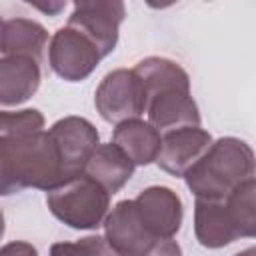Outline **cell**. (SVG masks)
Wrapping results in <instances>:
<instances>
[{
	"label": "cell",
	"instance_id": "603a6c76",
	"mask_svg": "<svg viewBox=\"0 0 256 256\" xmlns=\"http://www.w3.org/2000/svg\"><path fill=\"white\" fill-rule=\"evenodd\" d=\"M4 230H6V224H4V214H2V210H0V240H2V236H4Z\"/></svg>",
	"mask_w": 256,
	"mask_h": 256
},
{
	"label": "cell",
	"instance_id": "ac0fdd59",
	"mask_svg": "<svg viewBox=\"0 0 256 256\" xmlns=\"http://www.w3.org/2000/svg\"><path fill=\"white\" fill-rule=\"evenodd\" d=\"M44 130V116L36 108H24L18 112L0 110V138L22 136Z\"/></svg>",
	"mask_w": 256,
	"mask_h": 256
},
{
	"label": "cell",
	"instance_id": "3957f363",
	"mask_svg": "<svg viewBox=\"0 0 256 256\" xmlns=\"http://www.w3.org/2000/svg\"><path fill=\"white\" fill-rule=\"evenodd\" d=\"M50 212L74 230H96L110 208V194L88 174H80L46 192Z\"/></svg>",
	"mask_w": 256,
	"mask_h": 256
},
{
	"label": "cell",
	"instance_id": "8fae6325",
	"mask_svg": "<svg viewBox=\"0 0 256 256\" xmlns=\"http://www.w3.org/2000/svg\"><path fill=\"white\" fill-rule=\"evenodd\" d=\"M194 234L204 248H224L242 236L226 200H200L194 204Z\"/></svg>",
	"mask_w": 256,
	"mask_h": 256
},
{
	"label": "cell",
	"instance_id": "277c9868",
	"mask_svg": "<svg viewBox=\"0 0 256 256\" xmlns=\"http://www.w3.org/2000/svg\"><path fill=\"white\" fill-rule=\"evenodd\" d=\"M94 106L102 120L110 124L140 118L146 112V94L134 70L116 68L108 72L96 88Z\"/></svg>",
	"mask_w": 256,
	"mask_h": 256
},
{
	"label": "cell",
	"instance_id": "5bb4252c",
	"mask_svg": "<svg viewBox=\"0 0 256 256\" xmlns=\"http://www.w3.org/2000/svg\"><path fill=\"white\" fill-rule=\"evenodd\" d=\"M160 140L162 134L140 118L116 124L112 132V144H116L132 160L134 166H146L156 162V156L160 152Z\"/></svg>",
	"mask_w": 256,
	"mask_h": 256
},
{
	"label": "cell",
	"instance_id": "6da1fadb",
	"mask_svg": "<svg viewBox=\"0 0 256 256\" xmlns=\"http://www.w3.org/2000/svg\"><path fill=\"white\" fill-rule=\"evenodd\" d=\"M66 176L48 130L0 138V196L26 188L50 192Z\"/></svg>",
	"mask_w": 256,
	"mask_h": 256
},
{
	"label": "cell",
	"instance_id": "2e32d148",
	"mask_svg": "<svg viewBox=\"0 0 256 256\" xmlns=\"http://www.w3.org/2000/svg\"><path fill=\"white\" fill-rule=\"evenodd\" d=\"M134 74L142 82L144 94H146V104L152 96L166 92V90H182L190 92V78L186 70L168 58L162 56H148L140 60L134 68Z\"/></svg>",
	"mask_w": 256,
	"mask_h": 256
},
{
	"label": "cell",
	"instance_id": "8992f818",
	"mask_svg": "<svg viewBox=\"0 0 256 256\" xmlns=\"http://www.w3.org/2000/svg\"><path fill=\"white\" fill-rule=\"evenodd\" d=\"M124 16L126 6L120 0H80L74 2L68 26L90 38L104 58L118 44V30Z\"/></svg>",
	"mask_w": 256,
	"mask_h": 256
},
{
	"label": "cell",
	"instance_id": "44dd1931",
	"mask_svg": "<svg viewBox=\"0 0 256 256\" xmlns=\"http://www.w3.org/2000/svg\"><path fill=\"white\" fill-rule=\"evenodd\" d=\"M144 256H182V248L176 240H158L150 246V250Z\"/></svg>",
	"mask_w": 256,
	"mask_h": 256
},
{
	"label": "cell",
	"instance_id": "7402d4cb",
	"mask_svg": "<svg viewBox=\"0 0 256 256\" xmlns=\"http://www.w3.org/2000/svg\"><path fill=\"white\" fill-rule=\"evenodd\" d=\"M234 256H256V248H246V250H242V252H238V254H234Z\"/></svg>",
	"mask_w": 256,
	"mask_h": 256
},
{
	"label": "cell",
	"instance_id": "7a4b0ae2",
	"mask_svg": "<svg viewBox=\"0 0 256 256\" xmlns=\"http://www.w3.org/2000/svg\"><path fill=\"white\" fill-rule=\"evenodd\" d=\"M200 200H224L242 182L254 178V152L234 136L212 140L208 150L182 176Z\"/></svg>",
	"mask_w": 256,
	"mask_h": 256
},
{
	"label": "cell",
	"instance_id": "7c38bea8",
	"mask_svg": "<svg viewBox=\"0 0 256 256\" xmlns=\"http://www.w3.org/2000/svg\"><path fill=\"white\" fill-rule=\"evenodd\" d=\"M148 124L158 132H170L186 126H200V110L190 92L166 90L152 96L146 104Z\"/></svg>",
	"mask_w": 256,
	"mask_h": 256
},
{
	"label": "cell",
	"instance_id": "cb8c5ba5",
	"mask_svg": "<svg viewBox=\"0 0 256 256\" xmlns=\"http://www.w3.org/2000/svg\"><path fill=\"white\" fill-rule=\"evenodd\" d=\"M2 30H4V20L0 18V42H2Z\"/></svg>",
	"mask_w": 256,
	"mask_h": 256
},
{
	"label": "cell",
	"instance_id": "ba28073f",
	"mask_svg": "<svg viewBox=\"0 0 256 256\" xmlns=\"http://www.w3.org/2000/svg\"><path fill=\"white\" fill-rule=\"evenodd\" d=\"M134 206L142 226L154 240L174 238L182 226L184 208L180 196L168 186H148L136 198Z\"/></svg>",
	"mask_w": 256,
	"mask_h": 256
},
{
	"label": "cell",
	"instance_id": "e0dca14e",
	"mask_svg": "<svg viewBox=\"0 0 256 256\" xmlns=\"http://www.w3.org/2000/svg\"><path fill=\"white\" fill-rule=\"evenodd\" d=\"M48 42L46 28L30 18H12L4 22L0 52L6 56H24L40 62Z\"/></svg>",
	"mask_w": 256,
	"mask_h": 256
},
{
	"label": "cell",
	"instance_id": "9a60e30c",
	"mask_svg": "<svg viewBox=\"0 0 256 256\" xmlns=\"http://www.w3.org/2000/svg\"><path fill=\"white\" fill-rule=\"evenodd\" d=\"M132 160L112 142L98 144V148L92 152L84 174H88L92 180H96L110 196L124 188V184L134 174Z\"/></svg>",
	"mask_w": 256,
	"mask_h": 256
},
{
	"label": "cell",
	"instance_id": "5b68a950",
	"mask_svg": "<svg viewBox=\"0 0 256 256\" xmlns=\"http://www.w3.org/2000/svg\"><path fill=\"white\" fill-rule=\"evenodd\" d=\"M102 54L90 38L72 26H62L54 32L48 44L50 68L66 82L86 80L100 64Z\"/></svg>",
	"mask_w": 256,
	"mask_h": 256
},
{
	"label": "cell",
	"instance_id": "30bf717a",
	"mask_svg": "<svg viewBox=\"0 0 256 256\" xmlns=\"http://www.w3.org/2000/svg\"><path fill=\"white\" fill-rule=\"evenodd\" d=\"M210 144H212V136L200 126H186L164 132L160 140V152L156 156V164L164 172L182 178L186 170L208 150Z\"/></svg>",
	"mask_w": 256,
	"mask_h": 256
},
{
	"label": "cell",
	"instance_id": "9c48e42d",
	"mask_svg": "<svg viewBox=\"0 0 256 256\" xmlns=\"http://www.w3.org/2000/svg\"><path fill=\"white\" fill-rule=\"evenodd\" d=\"M104 240L116 256H144L154 240L142 226L134 200H120L104 218Z\"/></svg>",
	"mask_w": 256,
	"mask_h": 256
},
{
	"label": "cell",
	"instance_id": "52a82bcc",
	"mask_svg": "<svg viewBox=\"0 0 256 256\" xmlns=\"http://www.w3.org/2000/svg\"><path fill=\"white\" fill-rule=\"evenodd\" d=\"M48 134L60 156L66 180L84 174L92 152L100 144V136L94 124L82 116H64L48 128Z\"/></svg>",
	"mask_w": 256,
	"mask_h": 256
},
{
	"label": "cell",
	"instance_id": "4fadbf2b",
	"mask_svg": "<svg viewBox=\"0 0 256 256\" xmlns=\"http://www.w3.org/2000/svg\"><path fill=\"white\" fill-rule=\"evenodd\" d=\"M40 86V66L32 58H0V104L18 106L30 100Z\"/></svg>",
	"mask_w": 256,
	"mask_h": 256
},
{
	"label": "cell",
	"instance_id": "ffe728a7",
	"mask_svg": "<svg viewBox=\"0 0 256 256\" xmlns=\"http://www.w3.org/2000/svg\"><path fill=\"white\" fill-rule=\"evenodd\" d=\"M0 256H38V250L24 240H14L0 246Z\"/></svg>",
	"mask_w": 256,
	"mask_h": 256
},
{
	"label": "cell",
	"instance_id": "d6986e66",
	"mask_svg": "<svg viewBox=\"0 0 256 256\" xmlns=\"http://www.w3.org/2000/svg\"><path fill=\"white\" fill-rule=\"evenodd\" d=\"M48 256H116L104 236L92 234L76 242H56L50 246Z\"/></svg>",
	"mask_w": 256,
	"mask_h": 256
}]
</instances>
